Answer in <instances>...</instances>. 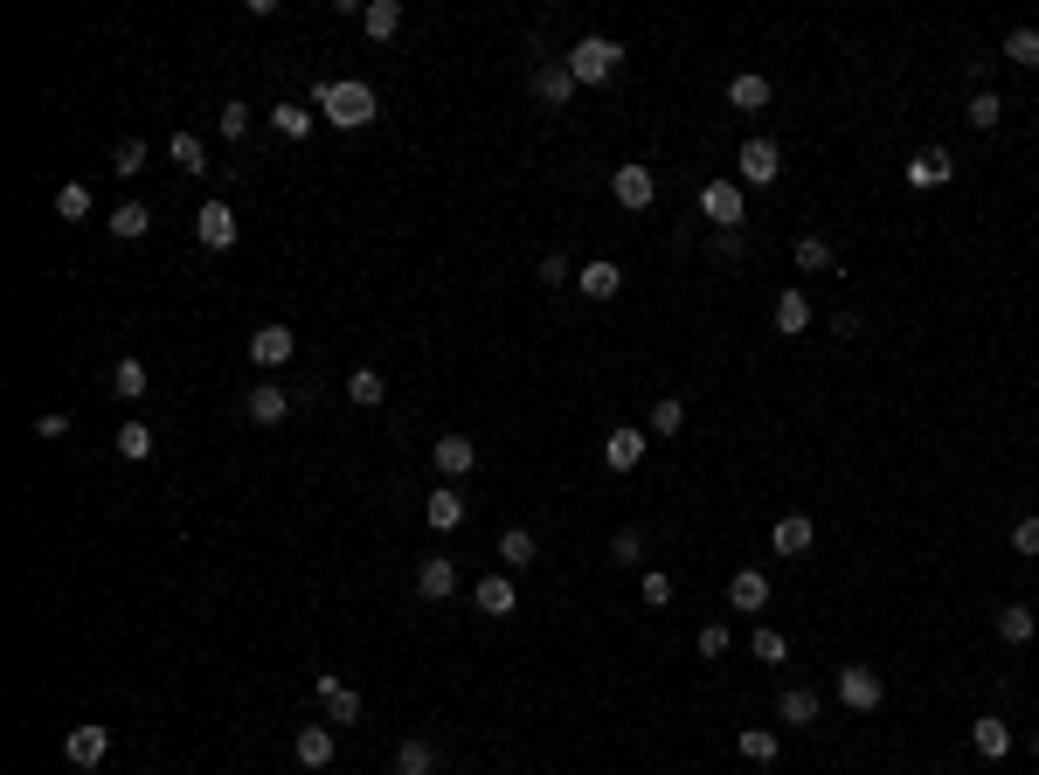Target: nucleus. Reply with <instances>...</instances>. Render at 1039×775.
<instances>
[{"label": "nucleus", "instance_id": "nucleus-18", "mask_svg": "<svg viewBox=\"0 0 1039 775\" xmlns=\"http://www.w3.org/2000/svg\"><path fill=\"white\" fill-rule=\"evenodd\" d=\"M970 748L985 754V762H1005V754H1012V727L998 721V713H985V721H970Z\"/></svg>", "mask_w": 1039, "mask_h": 775}, {"label": "nucleus", "instance_id": "nucleus-36", "mask_svg": "<svg viewBox=\"0 0 1039 775\" xmlns=\"http://www.w3.org/2000/svg\"><path fill=\"white\" fill-rule=\"evenodd\" d=\"M734 748H742L749 762H763V768H769V762H777V754H783V741H777V734H769V727H742V741H734Z\"/></svg>", "mask_w": 1039, "mask_h": 775}, {"label": "nucleus", "instance_id": "nucleus-4", "mask_svg": "<svg viewBox=\"0 0 1039 775\" xmlns=\"http://www.w3.org/2000/svg\"><path fill=\"white\" fill-rule=\"evenodd\" d=\"M734 174H742V187H769L783 174V153H777V139H749L742 153H734Z\"/></svg>", "mask_w": 1039, "mask_h": 775}, {"label": "nucleus", "instance_id": "nucleus-47", "mask_svg": "<svg viewBox=\"0 0 1039 775\" xmlns=\"http://www.w3.org/2000/svg\"><path fill=\"white\" fill-rule=\"evenodd\" d=\"M222 139H250V104H222Z\"/></svg>", "mask_w": 1039, "mask_h": 775}, {"label": "nucleus", "instance_id": "nucleus-2", "mask_svg": "<svg viewBox=\"0 0 1039 775\" xmlns=\"http://www.w3.org/2000/svg\"><path fill=\"white\" fill-rule=\"evenodd\" d=\"M623 63V42H610V35H582V42L569 49V77L576 84H610Z\"/></svg>", "mask_w": 1039, "mask_h": 775}, {"label": "nucleus", "instance_id": "nucleus-22", "mask_svg": "<svg viewBox=\"0 0 1039 775\" xmlns=\"http://www.w3.org/2000/svg\"><path fill=\"white\" fill-rule=\"evenodd\" d=\"M430 458H437L444 478H465V471L479 464V450H471V437H437V443H430Z\"/></svg>", "mask_w": 1039, "mask_h": 775}, {"label": "nucleus", "instance_id": "nucleus-43", "mask_svg": "<svg viewBox=\"0 0 1039 775\" xmlns=\"http://www.w3.org/2000/svg\"><path fill=\"white\" fill-rule=\"evenodd\" d=\"M831 263H839V257H831V242H825V236H804V242H797V271L818 277V271H831Z\"/></svg>", "mask_w": 1039, "mask_h": 775}, {"label": "nucleus", "instance_id": "nucleus-14", "mask_svg": "<svg viewBox=\"0 0 1039 775\" xmlns=\"http://www.w3.org/2000/svg\"><path fill=\"white\" fill-rule=\"evenodd\" d=\"M471 602H479L485 616H514V610H520V589H514V575H479Z\"/></svg>", "mask_w": 1039, "mask_h": 775}, {"label": "nucleus", "instance_id": "nucleus-48", "mask_svg": "<svg viewBox=\"0 0 1039 775\" xmlns=\"http://www.w3.org/2000/svg\"><path fill=\"white\" fill-rule=\"evenodd\" d=\"M728 645H734V637H728V623H701V658H721Z\"/></svg>", "mask_w": 1039, "mask_h": 775}, {"label": "nucleus", "instance_id": "nucleus-11", "mask_svg": "<svg viewBox=\"0 0 1039 775\" xmlns=\"http://www.w3.org/2000/svg\"><path fill=\"white\" fill-rule=\"evenodd\" d=\"M292 353H298V333H292V326H257V333H250V361H257V367H285Z\"/></svg>", "mask_w": 1039, "mask_h": 775}, {"label": "nucleus", "instance_id": "nucleus-31", "mask_svg": "<svg viewBox=\"0 0 1039 775\" xmlns=\"http://www.w3.org/2000/svg\"><path fill=\"white\" fill-rule=\"evenodd\" d=\"M166 160H174L181 174H208V146L195 139V132H174V139H166Z\"/></svg>", "mask_w": 1039, "mask_h": 775}, {"label": "nucleus", "instance_id": "nucleus-21", "mask_svg": "<svg viewBox=\"0 0 1039 775\" xmlns=\"http://www.w3.org/2000/svg\"><path fill=\"white\" fill-rule=\"evenodd\" d=\"M104 229L119 236V242H139L146 229H153V208H146V201H119V208H111V222H104Z\"/></svg>", "mask_w": 1039, "mask_h": 775}, {"label": "nucleus", "instance_id": "nucleus-40", "mask_svg": "<svg viewBox=\"0 0 1039 775\" xmlns=\"http://www.w3.org/2000/svg\"><path fill=\"white\" fill-rule=\"evenodd\" d=\"M119 458H125V464H146V458H153V429H146V423H125V429H119Z\"/></svg>", "mask_w": 1039, "mask_h": 775}, {"label": "nucleus", "instance_id": "nucleus-26", "mask_svg": "<svg viewBox=\"0 0 1039 775\" xmlns=\"http://www.w3.org/2000/svg\"><path fill=\"white\" fill-rule=\"evenodd\" d=\"M499 561H506V568H534V561H541V540L527 534V526H506V534H499Z\"/></svg>", "mask_w": 1039, "mask_h": 775}, {"label": "nucleus", "instance_id": "nucleus-46", "mask_svg": "<svg viewBox=\"0 0 1039 775\" xmlns=\"http://www.w3.org/2000/svg\"><path fill=\"white\" fill-rule=\"evenodd\" d=\"M638 596H645L652 610H666V602H672V575H658V568H645V575H638Z\"/></svg>", "mask_w": 1039, "mask_h": 775}, {"label": "nucleus", "instance_id": "nucleus-10", "mask_svg": "<svg viewBox=\"0 0 1039 775\" xmlns=\"http://www.w3.org/2000/svg\"><path fill=\"white\" fill-rule=\"evenodd\" d=\"M645 450H652V437L623 423V429H610V437H603V464H610V471H638V464H645Z\"/></svg>", "mask_w": 1039, "mask_h": 775}, {"label": "nucleus", "instance_id": "nucleus-41", "mask_svg": "<svg viewBox=\"0 0 1039 775\" xmlns=\"http://www.w3.org/2000/svg\"><path fill=\"white\" fill-rule=\"evenodd\" d=\"M679 429H687V402H679V395L652 402V437H679Z\"/></svg>", "mask_w": 1039, "mask_h": 775}, {"label": "nucleus", "instance_id": "nucleus-19", "mask_svg": "<svg viewBox=\"0 0 1039 775\" xmlns=\"http://www.w3.org/2000/svg\"><path fill=\"white\" fill-rule=\"evenodd\" d=\"M465 526V491L458 485H437L430 491V534H458Z\"/></svg>", "mask_w": 1039, "mask_h": 775}, {"label": "nucleus", "instance_id": "nucleus-51", "mask_svg": "<svg viewBox=\"0 0 1039 775\" xmlns=\"http://www.w3.org/2000/svg\"><path fill=\"white\" fill-rule=\"evenodd\" d=\"M35 437H49V443H55V437H70V415H63V409H49V415H35Z\"/></svg>", "mask_w": 1039, "mask_h": 775}, {"label": "nucleus", "instance_id": "nucleus-17", "mask_svg": "<svg viewBox=\"0 0 1039 775\" xmlns=\"http://www.w3.org/2000/svg\"><path fill=\"white\" fill-rule=\"evenodd\" d=\"M728 602H734V610H749V616H763L769 610V575L763 568H742L728 582Z\"/></svg>", "mask_w": 1039, "mask_h": 775}, {"label": "nucleus", "instance_id": "nucleus-25", "mask_svg": "<svg viewBox=\"0 0 1039 775\" xmlns=\"http://www.w3.org/2000/svg\"><path fill=\"white\" fill-rule=\"evenodd\" d=\"M361 28H368V42H388V35L403 28V0H368V8H361Z\"/></svg>", "mask_w": 1039, "mask_h": 775}, {"label": "nucleus", "instance_id": "nucleus-30", "mask_svg": "<svg viewBox=\"0 0 1039 775\" xmlns=\"http://www.w3.org/2000/svg\"><path fill=\"white\" fill-rule=\"evenodd\" d=\"M769 326H777V333H811V298L804 291H783L777 312H769Z\"/></svg>", "mask_w": 1039, "mask_h": 775}, {"label": "nucleus", "instance_id": "nucleus-38", "mask_svg": "<svg viewBox=\"0 0 1039 775\" xmlns=\"http://www.w3.org/2000/svg\"><path fill=\"white\" fill-rule=\"evenodd\" d=\"M1005 63L1039 70V28H1012V35H1005Z\"/></svg>", "mask_w": 1039, "mask_h": 775}, {"label": "nucleus", "instance_id": "nucleus-9", "mask_svg": "<svg viewBox=\"0 0 1039 775\" xmlns=\"http://www.w3.org/2000/svg\"><path fill=\"white\" fill-rule=\"evenodd\" d=\"M839 699H845L853 713H874L880 699H887V686H880V672H866V665H845V672H839Z\"/></svg>", "mask_w": 1039, "mask_h": 775}, {"label": "nucleus", "instance_id": "nucleus-39", "mask_svg": "<svg viewBox=\"0 0 1039 775\" xmlns=\"http://www.w3.org/2000/svg\"><path fill=\"white\" fill-rule=\"evenodd\" d=\"M271 125H277V139H306V132H312V111H306V104H271Z\"/></svg>", "mask_w": 1039, "mask_h": 775}, {"label": "nucleus", "instance_id": "nucleus-5", "mask_svg": "<svg viewBox=\"0 0 1039 775\" xmlns=\"http://www.w3.org/2000/svg\"><path fill=\"white\" fill-rule=\"evenodd\" d=\"M319 707H326V727H354V721H361V692H354L339 672H319Z\"/></svg>", "mask_w": 1039, "mask_h": 775}, {"label": "nucleus", "instance_id": "nucleus-37", "mask_svg": "<svg viewBox=\"0 0 1039 775\" xmlns=\"http://www.w3.org/2000/svg\"><path fill=\"white\" fill-rule=\"evenodd\" d=\"M749 651H755V665H783V658H790V637H783V630H763V623H755Z\"/></svg>", "mask_w": 1039, "mask_h": 775}, {"label": "nucleus", "instance_id": "nucleus-15", "mask_svg": "<svg viewBox=\"0 0 1039 775\" xmlns=\"http://www.w3.org/2000/svg\"><path fill=\"white\" fill-rule=\"evenodd\" d=\"M576 291L603 305V298H617V291H623V271H617L610 257H596V263H582V271H576Z\"/></svg>", "mask_w": 1039, "mask_h": 775}, {"label": "nucleus", "instance_id": "nucleus-7", "mask_svg": "<svg viewBox=\"0 0 1039 775\" xmlns=\"http://www.w3.org/2000/svg\"><path fill=\"white\" fill-rule=\"evenodd\" d=\"M610 195H617V208H652L658 174H652L645 160H631V166H617V174H610Z\"/></svg>", "mask_w": 1039, "mask_h": 775}, {"label": "nucleus", "instance_id": "nucleus-42", "mask_svg": "<svg viewBox=\"0 0 1039 775\" xmlns=\"http://www.w3.org/2000/svg\"><path fill=\"white\" fill-rule=\"evenodd\" d=\"M55 215H63V222H90V187H77V180L55 187Z\"/></svg>", "mask_w": 1039, "mask_h": 775}, {"label": "nucleus", "instance_id": "nucleus-1", "mask_svg": "<svg viewBox=\"0 0 1039 775\" xmlns=\"http://www.w3.org/2000/svg\"><path fill=\"white\" fill-rule=\"evenodd\" d=\"M319 111H326V125H339V132H361L382 104H374V84L333 77V84H319Z\"/></svg>", "mask_w": 1039, "mask_h": 775}, {"label": "nucleus", "instance_id": "nucleus-44", "mask_svg": "<svg viewBox=\"0 0 1039 775\" xmlns=\"http://www.w3.org/2000/svg\"><path fill=\"white\" fill-rule=\"evenodd\" d=\"M610 561H617V568H638V561H645V534H638V526H623V534L610 540Z\"/></svg>", "mask_w": 1039, "mask_h": 775}, {"label": "nucleus", "instance_id": "nucleus-49", "mask_svg": "<svg viewBox=\"0 0 1039 775\" xmlns=\"http://www.w3.org/2000/svg\"><path fill=\"white\" fill-rule=\"evenodd\" d=\"M541 285H576L569 257H555V250H547V257H541Z\"/></svg>", "mask_w": 1039, "mask_h": 775}, {"label": "nucleus", "instance_id": "nucleus-52", "mask_svg": "<svg viewBox=\"0 0 1039 775\" xmlns=\"http://www.w3.org/2000/svg\"><path fill=\"white\" fill-rule=\"evenodd\" d=\"M1032 754H1039V727H1032Z\"/></svg>", "mask_w": 1039, "mask_h": 775}, {"label": "nucleus", "instance_id": "nucleus-34", "mask_svg": "<svg viewBox=\"0 0 1039 775\" xmlns=\"http://www.w3.org/2000/svg\"><path fill=\"white\" fill-rule=\"evenodd\" d=\"M728 104L734 111H763L769 104V77H755V70H749V77H734L728 84Z\"/></svg>", "mask_w": 1039, "mask_h": 775}, {"label": "nucleus", "instance_id": "nucleus-16", "mask_svg": "<svg viewBox=\"0 0 1039 775\" xmlns=\"http://www.w3.org/2000/svg\"><path fill=\"white\" fill-rule=\"evenodd\" d=\"M416 589H423V602H444L450 589H458V568H450V554H423V568H416Z\"/></svg>", "mask_w": 1039, "mask_h": 775}, {"label": "nucleus", "instance_id": "nucleus-32", "mask_svg": "<svg viewBox=\"0 0 1039 775\" xmlns=\"http://www.w3.org/2000/svg\"><path fill=\"white\" fill-rule=\"evenodd\" d=\"M382 395H388V382H382L374 367H354V374H347V402H354V409H382Z\"/></svg>", "mask_w": 1039, "mask_h": 775}, {"label": "nucleus", "instance_id": "nucleus-28", "mask_svg": "<svg viewBox=\"0 0 1039 775\" xmlns=\"http://www.w3.org/2000/svg\"><path fill=\"white\" fill-rule=\"evenodd\" d=\"M777 721H790V727H818V692H811V686H790V692L777 699Z\"/></svg>", "mask_w": 1039, "mask_h": 775}, {"label": "nucleus", "instance_id": "nucleus-45", "mask_svg": "<svg viewBox=\"0 0 1039 775\" xmlns=\"http://www.w3.org/2000/svg\"><path fill=\"white\" fill-rule=\"evenodd\" d=\"M111 174H146V139H119V153H111Z\"/></svg>", "mask_w": 1039, "mask_h": 775}, {"label": "nucleus", "instance_id": "nucleus-20", "mask_svg": "<svg viewBox=\"0 0 1039 775\" xmlns=\"http://www.w3.org/2000/svg\"><path fill=\"white\" fill-rule=\"evenodd\" d=\"M811 540H818V526H811L804 513H783L777 534H769V547H777V554H811Z\"/></svg>", "mask_w": 1039, "mask_h": 775}, {"label": "nucleus", "instance_id": "nucleus-13", "mask_svg": "<svg viewBox=\"0 0 1039 775\" xmlns=\"http://www.w3.org/2000/svg\"><path fill=\"white\" fill-rule=\"evenodd\" d=\"M243 415H250L257 429H277V423H285V415H292V395L263 382V388H250V402H243Z\"/></svg>", "mask_w": 1039, "mask_h": 775}, {"label": "nucleus", "instance_id": "nucleus-24", "mask_svg": "<svg viewBox=\"0 0 1039 775\" xmlns=\"http://www.w3.org/2000/svg\"><path fill=\"white\" fill-rule=\"evenodd\" d=\"M111 395H119V402H146V395H153L146 361H119V367H111Z\"/></svg>", "mask_w": 1039, "mask_h": 775}, {"label": "nucleus", "instance_id": "nucleus-33", "mask_svg": "<svg viewBox=\"0 0 1039 775\" xmlns=\"http://www.w3.org/2000/svg\"><path fill=\"white\" fill-rule=\"evenodd\" d=\"M298 762H306V768H333V727L312 721L306 734H298Z\"/></svg>", "mask_w": 1039, "mask_h": 775}, {"label": "nucleus", "instance_id": "nucleus-6", "mask_svg": "<svg viewBox=\"0 0 1039 775\" xmlns=\"http://www.w3.org/2000/svg\"><path fill=\"white\" fill-rule=\"evenodd\" d=\"M63 754H70L77 768H104V754H111V727H104V721L70 727V734H63Z\"/></svg>", "mask_w": 1039, "mask_h": 775}, {"label": "nucleus", "instance_id": "nucleus-50", "mask_svg": "<svg viewBox=\"0 0 1039 775\" xmlns=\"http://www.w3.org/2000/svg\"><path fill=\"white\" fill-rule=\"evenodd\" d=\"M1012 547H1018V554H1032V561H1039V520H1018V526H1012Z\"/></svg>", "mask_w": 1039, "mask_h": 775}, {"label": "nucleus", "instance_id": "nucleus-12", "mask_svg": "<svg viewBox=\"0 0 1039 775\" xmlns=\"http://www.w3.org/2000/svg\"><path fill=\"white\" fill-rule=\"evenodd\" d=\"M950 180H956V160L942 153V146H922L908 160V187H950Z\"/></svg>", "mask_w": 1039, "mask_h": 775}, {"label": "nucleus", "instance_id": "nucleus-29", "mask_svg": "<svg viewBox=\"0 0 1039 775\" xmlns=\"http://www.w3.org/2000/svg\"><path fill=\"white\" fill-rule=\"evenodd\" d=\"M437 768H444V754L430 741H403V748H395V775H437Z\"/></svg>", "mask_w": 1039, "mask_h": 775}, {"label": "nucleus", "instance_id": "nucleus-8", "mask_svg": "<svg viewBox=\"0 0 1039 775\" xmlns=\"http://www.w3.org/2000/svg\"><path fill=\"white\" fill-rule=\"evenodd\" d=\"M195 236H201V250H230L236 242V208L230 201H201L195 208Z\"/></svg>", "mask_w": 1039, "mask_h": 775}, {"label": "nucleus", "instance_id": "nucleus-3", "mask_svg": "<svg viewBox=\"0 0 1039 775\" xmlns=\"http://www.w3.org/2000/svg\"><path fill=\"white\" fill-rule=\"evenodd\" d=\"M701 215L714 222V229L721 236H734L749 222V201H742V180H707L701 187Z\"/></svg>", "mask_w": 1039, "mask_h": 775}, {"label": "nucleus", "instance_id": "nucleus-35", "mask_svg": "<svg viewBox=\"0 0 1039 775\" xmlns=\"http://www.w3.org/2000/svg\"><path fill=\"white\" fill-rule=\"evenodd\" d=\"M963 118H970V132H991L998 118H1005V98H998V90L985 84V90H977V98H970V111H963Z\"/></svg>", "mask_w": 1039, "mask_h": 775}, {"label": "nucleus", "instance_id": "nucleus-23", "mask_svg": "<svg viewBox=\"0 0 1039 775\" xmlns=\"http://www.w3.org/2000/svg\"><path fill=\"white\" fill-rule=\"evenodd\" d=\"M534 98H541V104H569V98H576L569 63H541V70H534Z\"/></svg>", "mask_w": 1039, "mask_h": 775}, {"label": "nucleus", "instance_id": "nucleus-27", "mask_svg": "<svg viewBox=\"0 0 1039 775\" xmlns=\"http://www.w3.org/2000/svg\"><path fill=\"white\" fill-rule=\"evenodd\" d=\"M1032 630H1039L1032 602H1005V610H998V637H1005V645H1032Z\"/></svg>", "mask_w": 1039, "mask_h": 775}]
</instances>
